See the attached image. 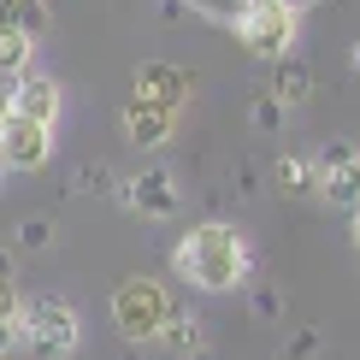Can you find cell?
Returning <instances> with one entry per match:
<instances>
[{
  "label": "cell",
  "mask_w": 360,
  "mask_h": 360,
  "mask_svg": "<svg viewBox=\"0 0 360 360\" xmlns=\"http://www.w3.org/2000/svg\"><path fill=\"white\" fill-rule=\"evenodd\" d=\"M248 243L231 231V224H219V219H207V224H195V231H184V243L172 248V272L195 283V290H207V295H224V290H243L248 283Z\"/></svg>",
  "instance_id": "6da1fadb"
},
{
  "label": "cell",
  "mask_w": 360,
  "mask_h": 360,
  "mask_svg": "<svg viewBox=\"0 0 360 360\" xmlns=\"http://www.w3.org/2000/svg\"><path fill=\"white\" fill-rule=\"evenodd\" d=\"M18 342L30 349V360H71L83 342V319L71 302L59 295H36L18 307Z\"/></svg>",
  "instance_id": "7a4b0ae2"
},
{
  "label": "cell",
  "mask_w": 360,
  "mask_h": 360,
  "mask_svg": "<svg viewBox=\"0 0 360 360\" xmlns=\"http://www.w3.org/2000/svg\"><path fill=\"white\" fill-rule=\"evenodd\" d=\"M302 36V6L295 0H243V18H236V41L254 59H283Z\"/></svg>",
  "instance_id": "3957f363"
},
{
  "label": "cell",
  "mask_w": 360,
  "mask_h": 360,
  "mask_svg": "<svg viewBox=\"0 0 360 360\" xmlns=\"http://www.w3.org/2000/svg\"><path fill=\"white\" fill-rule=\"evenodd\" d=\"M166 313H172V295L160 290L154 278H142V272L112 290V325H118V337H130V342H154L160 325H166Z\"/></svg>",
  "instance_id": "277c9868"
},
{
  "label": "cell",
  "mask_w": 360,
  "mask_h": 360,
  "mask_svg": "<svg viewBox=\"0 0 360 360\" xmlns=\"http://www.w3.org/2000/svg\"><path fill=\"white\" fill-rule=\"evenodd\" d=\"M313 172H319V189L313 195H325V207H337V213H354L360 207V148L349 136H331L313 154Z\"/></svg>",
  "instance_id": "5b68a950"
},
{
  "label": "cell",
  "mask_w": 360,
  "mask_h": 360,
  "mask_svg": "<svg viewBox=\"0 0 360 360\" xmlns=\"http://www.w3.org/2000/svg\"><path fill=\"white\" fill-rule=\"evenodd\" d=\"M112 195L136 219H177V213H184V184H177L166 166H142L136 177H118Z\"/></svg>",
  "instance_id": "8992f818"
},
{
  "label": "cell",
  "mask_w": 360,
  "mask_h": 360,
  "mask_svg": "<svg viewBox=\"0 0 360 360\" xmlns=\"http://www.w3.org/2000/svg\"><path fill=\"white\" fill-rule=\"evenodd\" d=\"M48 154H53V130L48 124L18 118V112L0 118V166H6V172H41Z\"/></svg>",
  "instance_id": "52a82bcc"
},
{
  "label": "cell",
  "mask_w": 360,
  "mask_h": 360,
  "mask_svg": "<svg viewBox=\"0 0 360 360\" xmlns=\"http://www.w3.org/2000/svg\"><path fill=\"white\" fill-rule=\"evenodd\" d=\"M130 89H136L130 101H142V107L177 112V107L189 101V71L166 65V59H148V65H136V77H130Z\"/></svg>",
  "instance_id": "ba28073f"
},
{
  "label": "cell",
  "mask_w": 360,
  "mask_h": 360,
  "mask_svg": "<svg viewBox=\"0 0 360 360\" xmlns=\"http://www.w3.org/2000/svg\"><path fill=\"white\" fill-rule=\"evenodd\" d=\"M59 107H65V95H59V83L53 77H36V71H24L18 83H12V101H6V112H18V118H36V124H59Z\"/></svg>",
  "instance_id": "9c48e42d"
},
{
  "label": "cell",
  "mask_w": 360,
  "mask_h": 360,
  "mask_svg": "<svg viewBox=\"0 0 360 360\" xmlns=\"http://www.w3.org/2000/svg\"><path fill=\"white\" fill-rule=\"evenodd\" d=\"M160 349H172L177 360H207V331H201V319L195 313H184V307H172L166 313V325H160Z\"/></svg>",
  "instance_id": "30bf717a"
},
{
  "label": "cell",
  "mask_w": 360,
  "mask_h": 360,
  "mask_svg": "<svg viewBox=\"0 0 360 360\" xmlns=\"http://www.w3.org/2000/svg\"><path fill=\"white\" fill-rule=\"evenodd\" d=\"M272 65H278V71H272V83H266V95H272L283 112H295V107H302V101L313 95V71L302 65V59H290V53L272 59Z\"/></svg>",
  "instance_id": "8fae6325"
},
{
  "label": "cell",
  "mask_w": 360,
  "mask_h": 360,
  "mask_svg": "<svg viewBox=\"0 0 360 360\" xmlns=\"http://www.w3.org/2000/svg\"><path fill=\"white\" fill-rule=\"evenodd\" d=\"M172 118H177V112L124 101V130H130V142H136V148H166V142H172Z\"/></svg>",
  "instance_id": "7c38bea8"
},
{
  "label": "cell",
  "mask_w": 360,
  "mask_h": 360,
  "mask_svg": "<svg viewBox=\"0 0 360 360\" xmlns=\"http://www.w3.org/2000/svg\"><path fill=\"white\" fill-rule=\"evenodd\" d=\"M272 189L283 195V201H307V195L319 189L313 160H302V154H278V160H272Z\"/></svg>",
  "instance_id": "4fadbf2b"
},
{
  "label": "cell",
  "mask_w": 360,
  "mask_h": 360,
  "mask_svg": "<svg viewBox=\"0 0 360 360\" xmlns=\"http://www.w3.org/2000/svg\"><path fill=\"white\" fill-rule=\"evenodd\" d=\"M53 24V6L48 0H0V30H18V36L41 41Z\"/></svg>",
  "instance_id": "5bb4252c"
},
{
  "label": "cell",
  "mask_w": 360,
  "mask_h": 360,
  "mask_svg": "<svg viewBox=\"0 0 360 360\" xmlns=\"http://www.w3.org/2000/svg\"><path fill=\"white\" fill-rule=\"evenodd\" d=\"M36 59V41L18 36V30H0V83H18Z\"/></svg>",
  "instance_id": "9a60e30c"
},
{
  "label": "cell",
  "mask_w": 360,
  "mask_h": 360,
  "mask_svg": "<svg viewBox=\"0 0 360 360\" xmlns=\"http://www.w3.org/2000/svg\"><path fill=\"white\" fill-rule=\"evenodd\" d=\"M283 118H290V112H283L278 101L266 95V89H254V95H248V124H254V130H266V136H278V130H283Z\"/></svg>",
  "instance_id": "2e32d148"
},
{
  "label": "cell",
  "mask_w": 360,
  "mask_h": 360,
  "mask_svg": "<svg viewBox=\"0 0 360 360\" xmlns=\"http://www.w3.org/2000/svg\"><path fill=\"white\" fill-rule=\"evenodd\" d=\"M77 189H83V195H112V189H118V177H112V166L89 160V166H77Z\"/></svg>",
  "instance_id": "e0dca14e"
},
{
  "label": "cell",
  "mask_w": 360,
  "mask_h": 360,
  "mask_svg": "<svg viewBox=\"0 0 360 360\" xmlns=\"http://www.w3.org/2000/svg\"><path fill=\"white\" fill-rule=\"evenodd\" d=\"M184 6H195L213 24H231V30H236V18H243V0H184Z\"/></svg>",
  "instance_id": "ac0fdd59"
},
{
  "label": "cell",
  "mask_w": 360,
  "mask_h": 360,
  "mask_svg": "<svg viewBox=\"0 0 360 360\" xmlns=\"http://www.w3.org/2000/svg\"><path fill=\"white\" fill-rule=\"evenodd\" d=\"M12 243H18L24 254H36V248H48V243H53V224H48V219H24Z\"/></svg>",
  "instance_id": "d6986e66"
},
{
  "label": "cell",
  "mask_w": 360,
  "mask_h": 360,
  "mask_svg": "<svg viewBox=\"0 0 360 360\" xmlns=\"http://www.w3.org/2000/svg\"><path fill=\"white\" fill-rule=\"evenodd\" d=\"M18 283H12V272H0V319H18Z\"/></svg>",
  "instance_id": "ffe728a7"
},
{
  "label": "cell",
  "mask_w": 360,
  "mask_h": 360,
  "mask_svg": "<svg viewBox=\"0 0 360 360\" xmlns=\"http://www.w3.org/2000/svg\"><path fill=\"white\" fill-rule=\"evenodd\" d=\"M254 313H260V319H278V313H283V295H278V290H254Z\"/></svg>",
  "instance_id": "44dd1931"
},
{
  "label": "cell",
  "mask_w": 360,
  "mask_h": 360,
  "mask_svg": "<svg viewBox=\"0 0 360 360\" xmlns=\"http://www.w3.org/2000/svg\"><path fill=\"white\" fill-rule=\"evenodd\" d=\"M313 349H319V337H313V331H302V337H295V342H290V360H307Z\"/></svg>",
  "instance_id": "7402d4cb"
},
{
  "label": "cell",
  "mask_w": 360,
  "mask_h": 360,
  "mask_svg": "<svg viewBox=\"0 0 360 360\" xmlns=\"http://www.w3.org/2000/svg\"><path fill=\"white\" fill-rule=\"evenodd\" d=\"M18 349V319H0V354Z\"/></svg>",
  "instance_id": "603a6c76"
},
{
  "label": "cell",
  "mask_w": 360,
  "mask_h": 360,
  "mask_svg": "<svg viewBox=\"0 0 360 360\" xmlns=\"http://www.w3.org/2000/svg\"><path fill=\"white\" fill-rule=\"evenodd\" d=\"M6 101H12V83H0V118H6Z\"/></svg>",
  "instance_id": "cb8c5ba5"
},
{
  "label": "cell",
  "mask_w": 360,
  "mask_h": 360,
  "mask_svg": "<svg viewBox=\"0 0 360 360\" xmlns=\"http://www.w3.org/2000/svg\"><path fill=\"white\" fill-rule=\"evenodd\" d=\"M354 248H360V207H354Z\"/></svg>",
  "instance_id": "d4e9b609"
},
{
  "label": "cell",
  "mask_w": 360,
  "mask_h": 360,
  "mask_svg": "<svg viewBox=\"0 0 360 360\" xmlns=\"http://www.w3.org/2000/svg\"><path fill=\"white\" fill-rule=\"evenodd\" d=\"M349 59H354V71H360V41H354V48H349Z\"/></svg>",
  "instance_id": "484cf974"
},
{
  "label": "cell",
  "mask_w": 360,
  "mask_h": 360,
  "mask_svg": "<svg viewBox=\"0 0 360 360\" xmlns=\"http://www.w3.org/2000/svg\"><path fill=\"white\" fill-rule=\"evenodd\" d=\"M0 189H6V166H0Z\"/></svg>",
  "instance_id": "4316f807"
}]
</instances>
